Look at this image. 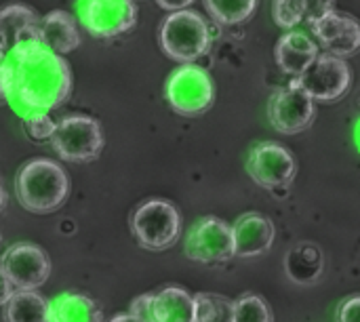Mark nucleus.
<instances>
[{
  "instance_id": "obj_1",
  "label": "nucleus",
  "mask_w": 360,
  "mask_h": 322,
  "mask_svg": "<svg viewBox=\"0 0 360 322\" xmlns=\"http://www.w3.org/2000/svg\"><path fill=\"white\" fill-rule=\"evenodd\" d=\"M13 67L11 103L21 112H46L61 105L72 91V72L61 55L36 46L19 55H6Z\"/></svg>"
},
{
  "instance_id": "obj_2",
  "label": "nucleus",
  "mask_w": 360,
  "mask_h": 322,
  "mask_svg": "<svg viewBox=\"0 0 360 322\" xmlns=\"http://www.w3.org/2000/svg\"><path fill=\"white\" fill-rule=\"evenodd\" d=\"M15 192L23 209L32 213H51L65 202L70 179L57 162L34 158L17 173Z\"/></svg>"
},
{
  "instance_id": "obj_3",
  "label": "nucleus",
  "mask_w": 360,
  "mask_h": 322,
  "mask_svg": "<svg viewBox=\"0 0 360 322\" xmlns=\"http://www.w3.org/2000/svg\"><path fill=\"white\" fill-rule=\"evenodd\" d=\"M160 46L171 59L184 65L192 63L211 46L209 25L198 13L190 8L169 13L160 23Z\"/></svg>"
},
{
  "instance_id": "obj_4",
  "label": "nucleus",
  "mask_w": 360,
  "mask_h": 322,
  "mask_svg": "<svg viewBox=\"0 0 360 322\" xmlns=\"http://www.w3.org/2000/svg\"><path fill=\"white\" fill-rule=\"evenodd\" d=\"M131 230L141 247L150 251H165L179 238L181 215L171 202L152 198L133 211Z\"/></svg>"
},
{
  "instance_id": "obj_5",
  "label": "nucleus",
  "mask_w": 360,
  "mask_h": 322,
  "mask_svg": "<svg viewBox=\"0 0 360 322\" xmlns=\"http://www.w3.org/2000/svg\"><path fill=\"white\" fill-rule=\"evenodd\" d=\"M215 86L211 76L194 65L186 63L177 67L167 80V99L171 108L181 116H200L213 105Z\"/></svg>"
},
{
  "instance_id": "obj_6",
  "label": "nucleus",
  "mask_w": 360,
  "mask_h": 322,
  "mask_svg": "<svg viewBox=\"0 0 360 322\" xmlns=\"http://www.w3.org/2000/svg\"><path fill=\"white\" fill-rule=\"evenodd\" d=\"M53 150L70 162H91L101 154L103 133L95 118L91 116H68L55 124L51 137Z\"/></svg>"
},
{
  "instance_id": "obj_7",
  "label": "nucleus",
  "mask_w": 360,
  "mask_h": 322,
  "mask_svg": "<svg viewBox=\"0 0 360 322\" xmlns=\"http://www.w3.org/2000/svg\"><path fill=\"white\" fill-rule=\"evenodd\" d=\"M293 82L312 101H335L348 93L352 84V72L344 59L323 53Z\"/></svg>"
},
{
  "instance_id": "obj_8",
  "label": "nucleus",
  "mask_w": 360,
  "mask_h": 322,
  "mask_svg": "<svg viewBox=\"0 0 360 322\" xmlns=\"http://www.w3.org/2000/svg\"><path fill=\"white\" fill-rule=\"evenodd\" d=\"M76 11L84 30L97 38L127 34L137 23L133 0H78Z\"/></svg>"
},
{
  "instance_id": "obj_9",
  "label": "nucleus",
  "mask_w": 360,
  "mask_h": 322,
  "mask_svg": "<svg viewBox=\"0 0 360 322\" xmlns=\"http://www.w3.org/2000/svg\"><path fill=\"white\" fill-rule=\"evenodd\" d=\"M247 173L266 190L287 188L297 175V162L293 154L276 141H262L251 148L247 158Z\"/></svg>"
},
{
  "instance_id": "obj_10",
  "label": "nucleus",
  "mask_w": 360,
  "mask_h": 322,
  "mask_svg": "<svg viewBox=\"0 0 360 322\" xmlns=\"http://www.w3.org/2000/svg\"><path fill=\"white\" fill-rule=\"evenodd\" d=\"M0 268L15 291H34L46 283L51 262L46 253L32 243H17L0 255Z\"/></svg>"
},
{
  "instance_id": "obj_11",
  "label": "nucleus",
  "mask_w": 360,
  "mask_h": 322,
  "mask_svg": "<svg viewBox=\"0 0 360 322\" xmlns=\"http://www.w3.org/2000/svg\"><path fill=\"white\" fill-rule=\"evenodd\" d=\"M186 255L200 264H219L232 259V228L217 217L198 219L186 236Z\"/></svg>"
},
{
  "instance_id": "obj_12",
  "label": "nucleus",
  "mask_w": 360,
  "mask_h": 322,
  "mask_svg": "<svg viewBox=\"0 0 360 322\" xmlns=\"http://www.w3.org/2000/svg\"><path fill=\"white\" fill-rule=\"evenodd\" d=\"M268 116L276 131L295 135L306 131L314 122L316 108L314 101L295 82H291L289 86L272 95L268 105Z\"/></svg>"
},
{
  "instance_id": "obj_13",
  "label": "nucleus",
  "mask_w": 360,
  "mask_h": 322,
  "mask_svg": "<svg viewBox=\"0 0 360 322\" xmlns=\"http://www.w3.org/2000/svg\"><path fill=\"white\" fill-rule=\"evenodd\" d=\"M310 25H312L314 36L327 49L329 55L344 59V57H350L359 51L360 25L350 15L329 11L327 15L312 21Z\"/></svg>"
},
{
  "instance_id": "obj_14",
  "label": "nucleus",
  "mask_w": 360,
  "mask_h": 322,
  "mask_svg": "<svg viewBox=\"0 0 360 322\" xmlns=\"http://www.w3.org/2000/svg\"><path fill=\"white\" fill-rule=\"evenodd\" d=\"M230 228L236 257L264 255L274 243V224L262 213H245Z\"/></svg>"
},
{
  "instance_id": "obj_15",
  "label": "nucleus",
  "mask_w": 360,
  "mask_h": 322,
  "mask_svg": "<svg viewBox=\"0 0 360 322\" xmlns=\"http://www.w3.org/2000/svg\"><path fill=\"white\" fill-rule=\"evenodd\" d=\"M38 38H40V44L55 55L70 53L78 49L80 44V32H78L76 19L65 11L46 13L38 21Z\"/></svg>"
},
{
  "instance_id": "obj_16",
  "label": "nucleus",
  "mask_w": 360,
  "mask_h": 322,
  "mask_svg": "<svg viewBox=\"0 0 360 322\" xmlns=\"http://www.w3.org/2000/svg\"><path fill=\"white\" fill-rule=\"evenodd\" d=\"M274 57L285 74L297 78L319 57V46L308 34L291 30L285 36H281L274 49Z\"/></svg>"
},
{
  "instance_id": "obj_17",
  "label": "nucleus",
  "mask_w": 360,
  "mask_h": 322,
  "mask_svg": "<svg viewBox=\"0 0 360 322\" xmlns=\"http://www.w3.org/2000/svg\"><path fill=\"white\" fill-rule=\"evenodd\" d=\"M285 272L295 285H314L325 272V255L314 243L295 245L285 257Z\"/></svg>"
},
{
  "instance_id": "obj_18",
  "label": "nucleus",
  "mask_w": 360,
  "mask_h": 322,
  "mask_svg": "<svg viewBox=\"0 0 360 322\" xmlns=\"http://www.w3.org/2000/svg\"><path fill=\"white\" fill-rule=\"evenodd\" d=\"M49 322H103V312L84 293H61L49 304Z\"/></svg>"
},
{
  "instance_id": "obj_19",
  "label": "nucleus",
  "mask_w": 360,
  "mask_h": 322,
  "mask_svg": "<svg viewBox=\"0 0 360 322\" xmlns=\"http://www.w3.org/2000/svg\"><path fill=\"white\" fill-rule=\"evenodd\" d=\"M156 322H194L192 295L179 287H167L152 297Z\"/></svg>"
},
{
  "instance_id": "obj_20",
  "label": "nucleus",
  "mask_w": 360,
  "mask_h": 322,
  "mask_svg": "<svg viewBox=\"0 0 360 322\" xmlns=\"http://www.w3.org/2000/svg\"><path fill=\"white\" fill-rule=\"evenodd\" d=\"M4 306L6 322H49V304L36 291H15Z\"/></svg>"
},
{
  "instance_id": "obj_21",
  "label": "nucleus",
  "mask_w": 360,
  "mask_h": 322,
  "mask_svg": "<svg viewBox=\"0 0 360 322\" xmlns=\"http://www.w3.org/2000/svg\"><path fill=\"white\" fill-rule=\"evenodd\" d=\"M202 2L209 15L221 25L243 23L257 8V0H202Z\"/></svg>"
},
{
  "instance_id": "obj_22",
  "label": "nucleus",
  "mask_w": 360,
  "mask_h": 322,
  "mask_svg": "<svg viewBox=\"0 0 360 322\" xmlns=\"http://www.w3.org/2000/svg\"><path fill=\"white\" fill-rule=\"evenodd\" d=\"M194 302V322H234V306L215 293H198Z\"/></svg>"
},
{
  "instance_id": "obj_23",
  "label": "nucleus",
  "mask_w": 360,
  "mask_h": 322,
  "mask_svg": "<svg viewBox=\"0 0 360 322\" xmlns=\"http://www.w3.org/2000/svg\"><path fill=\"white\" fill-rule=\"evenodd\" d=\"M38 21H40L38 15L25 4H8V6L0 8V30L4 32V36L8 40V46H11V40L19 32L38 25Z\"/></svg>"
},
{
  "instance_id": "obj_24",
  "label": "nucleus",
  "mask_w": 360,
  "mask_h": 322,
  "mask_svg": "<svg viewBox=\"0 0 360 322\" xmlns=\"http://www.w3.org/2000/svg\"><path fill=\"white\" fill-rule=\"evenodd\" d=\"M232 306H234V322H274L272 310L259 295L247 293L238 297Z\"/></svg>"
},
{
  "instance_id": "obj_25",
  "label": "nucleus",
  "mask_w": 360,
  "mask_h": 322,
  "mask_svg": "<svg viewBox=\"0 0 360 322\" xmlns=\"http://www.w3.org/2000/svg\"><path fill=\"white\" fill-rule=\"evenodd\" d=\"M272 15L276 25L283 30H293L306 17V0H274Z\"/></svg>"
},
{
  "instance_id": "obj_26",
  "label": "nucleus",
  "mask_w": 360,
  "mask_h": 322,
  "mask_svg": "<svg viewBox=\"0 0 360 322\" xmlns=\"http://www.w3.org/2000/svg\"><path fill=\"white\" fill-rule=\"evenodd\" d=\"M23 131L32 141H46L53 137L55 122L46 112H27L23 116Z\"/></svg>"
},
{
  "instance_id": "obj_27",
  "label": "nucleus",
  "mask_w": 360,
  "mask_h": 322,
  "mask_svg": "<svg viewBox=\"0 0 360 322\" xmlns=\"http://www.w3.org/2000/svg\"><path fill=\"white\" fill-rule=\"evenodd\" d=\"M152 297L154 293H146L133 300L129 316L135 322H156L154 321V310H152Z\"/></svg>"
},
{
  "instance_id": "obj_28",
  "label": "nucleus",
  "mask_w": 360,
  "mask_h": 322,
  "mask_svg": "<svg viewBox=\"0 0 360 322\" xmlns=\"http://www.w3.org/2000/svg\"><path fill=\"white\" fill-rule=\"evenodd\" d=\"M359 295H352L346 302H342L338 308V322H359Z\"/></svg>"
},
{
  "instance_id": "obj_29",
  "label": "nucleus",
  "mask_w": 360,
  "mask_h": 322,
  "mask_svg": "<svg viewBox=\"0 0 360 322\" xmlns=\"http://www.w3.org/2000/svg\"><path fill=\"white\" fill-rule=\"evenodd\" d=\"M329 11H333L331 8V0H306V17H308V23L321 19Z\"/></svg>"
},
{
  "instance_id": "obj_30",
  "label": "nucleus",
  "mask_w": 360,
  "mask_h": 322,
  "mask_svg": "<svg viewBox=\"0 0 360 322\" xmlns=\"http://www.w3.org/2000/svg\"><path fill=\"white\" fill-rule=\"evenodd\" d=\"M158 6H162L165 11H171V13H177V11H186L194 0H156Z\"/></svg>"
},
{
  "instance_id": "obj_31",
  "label": "nucleus",
  "mask_w": 360,
  "mask_h": 322,
  "mask_svg": "<svg viewBox=\"0 0 360 322\" xmlns=\"http://www.w3.org/2000/svg\"><path fill=\"white\" fill-rule=\"evenodd\" d=\"M13 293H15V289H13V285L8 283L6 274H4L2 268H0V306H4V304L11 300Z\"/></svg>"
},
{
  "instance_id": "obj_32",
  "label": "nucleus",
  "mask_w": 360,
  "mask_h": 322,
  "mask_svg": "<svg viewBox=\"0 0 360 322\" xmlns=\"http://www.w3.org/2000/svg\"><path fill=\"white\" fill-rule=\"evenodd\" d=\"M6 55H8V40H6L4 32L0 30V59L6 57Z\"/></svg>"
},
{
  "instance_id": "obj_33",
  "label": "nucleus",
  "mask_w": 360,
  "mask_h": 322,
  "mask_svg": "<svg viewBox=\"0 0 360 322\" xmlns=\"http://www.w3.org/2000/svg\"><path fill=\"white\" fill-rule=\"evenodd\" d=\"M108 322H135V321H133V318H131L129 314H116L114 318H110Z\"/></svg>"
},
{
  "instance_id": "obj_34",
  "label": "nucleus",
  "mask_w": 360,
  "mask_h": 322,
  "mask_svg": "<svg viewBox=\"0 0 360 322\" xmlns=\"http://www.w3.org/2000/svg\"><path fill=\"white\" fill-rule=\"evenodd\" d=\"M6 209V192H4V188H2V183H0V213Z\"/></svg>"
},
{
  "instance_id": "obj_35",
  "label": "nucleus",
  "mask_w": 360,
  "mask_h": 322,
  "mask_svg": "<svg viewBox=\"0 0 360 322\" xmlns=\"http://www.w3.org/2000/svg\"><path fill=\"white\" fill-rule=\"evenodd\" d=\"M0 245H2V240H0ZM0 249H2V247H0Z\"/></svg>"
}]
</instances>
